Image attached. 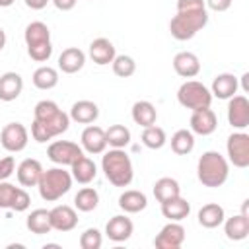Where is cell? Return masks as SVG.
<instances>
[{"instance_id": "cell-1", "label": "cell", "mask_w": 249, "mask_h": 249, "mask_svg": "<svg viewBox=\"0 0 249 249\" xmlns=\"http://www.w3.org/2000/svg\"><path fill=\"white\" fill-rule=\"evenodd\" d=\"M101 171L115 187H128L134 179V167L124 148H111L101 156Z\"/></svg>"}, {"instance_id": "cell-2", "label": "cell", "mask_w": 249, "mask_h": 249, "mask_svg": "<svg viewBox=\"0 0 249 249\" xmlns=\"http://www.w3.org/2000/svg\"><path fill=\"white\" fill-rule=\"evenodd\" d=\"M196 177L204 187L218 189L230 177V161L216 150H206L196 161Z\"/></svg>"}, {"instance_id": "cell-3", "label": "cell", "mask_w": 249, "mask_h": 249, "mask_svg": "<svg viewBox=\"0 0 249 249\" xmlns=\"http://www.w3.org/2000/svg\"><path fill=\"white\" fill-rule=\"evenodd\" d=\"M33 121H37L51 138L60 136L70 126V115L64 113L53 99H41L33 109Z\"/></svg>"}, {"instance_id": "cell-4", "label": "cell", "mask_w": 249, "mask_h": 249, "mask_svg": "<svg viewBox=\"0 0 249 249\" xmlns=\"http://www.w3.org/2000/svg\"><path fill=\"white\" fill-rule=\"evenodd\" d=\"M72 181L74 179H72L70 171H66L62 165H56V167L43 169L37 189H39V195L43 200L54 202V200L62 198L72 189Z\"/></svg>"}, {"instance_id": "cell-5", "label": "cell", "mask_w": 249, "mask_h": 249, "mask_svg": "<svg viewBox=\"0 0 249 249\" xmlns=\"http://www.w3.org/2000/svg\"><path fill=\"white\" fill-rule=\"evenodd\" d=\"M208 23V10H193V12H177L169 21L171 37L177 41L193 39L204 25Z\"/></svg>"}, {"instance_id": "cell-6", "label": "cell", "mask_w": 249, "mask_h": 249, "mask_svg": "<svg viewBox=\"0 0 249 249\" xmlns=\"http://www.w3.org/2000/svg\"><path fill=\"white\" fill-rule=\"evenodd\" d=\"M212 93H210V88H206L202 82L198 80H185L179 89H177V101L181 107L185 109H204V107H210L212 103Z\"/></svg>"}, {"instance_id": "cell-7", "label": "cell", "mask_w": 249, "mask_h": 249, "mask_svg": "<svg viewBox=\"0 0 249 249\" xmlns=\"http://www.w3.org/2000/svg\"><path fill=\"white\" fill-rule=\"evenodd\" d=\"M226 154H228L226 160L233 167H239V169L249 167V134L245 130L231 132L226 142Z\"/></svg>"}, {"instance_id": "cell-8", "label": "cell", "mask_w": 249, "mask_h": 249, "mask_svg": "<svg viewBox=\"0 0 249 249\" xmlns=\"http://www.w3.org/2000/svg\"><path fill=\"white\" fill-rule=\"evenodd\" d=\"M84 154L82 146H78L72 140H54L47 148V156L56 165H72L80 156Z\"/></svg>"}, {"instance_id": "cell-9", "label": "cell", "mask_w": 249, "mask_h": 249, "mask_svg": "<svg viewBox=\"0 0 249 249\" xmlns=\"http://www.w3.org/2000/svg\"><path fill=\"white\" fill-rule=\"evenodd\" d=\"M27 142H29V130L21 123H8L0 132V144L10 154H18L25 150Z\"/></svg>"}, {"instance_id": "cell-10", "label": "cell", "mask_w": 249, "mask_h": 249, "mask_svg": "<svg viewBox=\"0 0 249 249\" xmlns=\"http://www.w3.org/2000/svg\"><path fill=\"white\" fill-rule=\"evenodd\" d=\"M228 123L235 130H245L249 126V99L245 95H233L228 99Z\"/></svg>"}, {"instance_id": "cell-11", "label": "cell", "mask_w": 249, "mask_h": 249, "mask_svg": "<svg viewBox=\"0 0 249 249\" xmlns=\"http://www.w3.org/2000/svg\"><path fill=\"white\" fill-rule=\"evenodd\" d=\"M189 130L193 134H198V136H210L216 128H218V117L216 113L210 109V107H204V109H195L191 113V119H189Z\"/></svg>"}, {"instance_id": "cell-12", "label": "cell", "mask_w": 249, "mask_h": 249, "mask_svg": "<svg viewBox=\"0 0 249 249\" xmlns=\"http://www.w3.org/2000/svg\"><path fill=\"white\" fill-rule=\"evenodd\" d=\"M183 241H185V228L181 226V222H167L154 237V245L158 249H179Z\"/></svg>"}, {"instance_id": "cell-13", "label": "cell", "mask_w": 249, "mask_h": 249, "mask_svg": "<svg viewBox=\"0 0 249 249\" xmlns=\"http://www.w3.org/2000/svg\"><path fill=\"white\" fill-rule=\"evenodd\" d=\"M80 146L84 152L91 154V156H97V154H103L107 150V138H105V130L97 124H88L84 130H82V136H80Z\"/></svg>"}, {"instance_id": "cell-14", "label": "cell", "mask_w": 249, "mask_h": 249, "mask_svg": "<svg viewBox=\"0 0 249 249\" xmlns=\"http://www.w3.org/2000/svg\"><path fill=\"white\" fill-rule=\"evenodd\" d=\"M51 214V226L56 231H72L78 226V212L76 208L68 204H56L49 210Z\"/></svg>"}, {"instance_id": "cell-15", "label": "cell", "mask_w": 249, "mask_h": 249, "mask_svg": "<svg viewBox=\"0 0 249 249\" xmlns=\"http://www.w3.org/2000/svg\"><path fill=\"white\" fill-rule=\"evenodd\" d=\"M132 231H134V224L126 214H117V216L109 218V222L105 226V235L115 243H123L126 239H130Z\"/></svg>"}, {"instance_id": "cell-16", "label": "cell", "mask_w": 249, "mask_h": 249, "mask_svg": "<svg viewBox=\"0 0 249 249\" xmlns=\"http://www.w3.org/2000/svg\"><path fill=\"white\" fill-rule=\"evenodd\" d=\"M237 89H239V78L230 72L216 74L212 80V86H210L212 97H218V99H230L237 93Z\"/></svg>"}, {"instance_id": "cell-17", "label": "cell", "mask_w": 249, "mask_h": 249, "mask_svg": "<svg viewBox=\"0 0 249 249\" xmlns=\"http://www.w3.org/2000/svg\"><path fill=\"white\" fill-rule=\"evenodd\" d=\"M41 173H43V165L35 158H25L16 167V177H18V183L21 187H37Z\"/></svg>"}, {"instance_id": "cell-18", "label": "cell", "mask_w": 249, "mask_h": 249, "mask_svg": "<svg viewBox=\"0 0 249 249\" xmlns=\"http://www.w3.org/2000/svg\"><path fill=\"white\" fill-rule=\"evenodd\" d=\"M88 54L89 58L97 64V66H107L113 62V58L117 56V51H115V45L107 39V37H97L89 43V49H88Z\"/></svg>"}, {"instance_id": "cell-19", "label": "cell", "mask_w": 249, "mask_h": 249, "mask_svg": "<svg viewBox=\"0 0 249 249\" xmlns=\"http://www.w3.org/2000/svg\"><path fill=\"white\" fill-rule=\"evenodd\" d=\"M173 70H175L177 76L191 80V78L198 76V72H200V60H198V56L195 53L181 51V53H177L173 56Z\"/></svg>"}, {"instance_id": "cell-20", "label": "cell", "mask_w": 249, "mask_h": 249, "mask_svg": "<svg viewBox=\"0 0 249 249\" xmlns=\"http://www.w3.org/2000/svg\"><path fill=\"white\" fill-rule=\"evenodd\" d=\"M86 64V53L78 47H68L58 54V70L64 74H76Z\"/></svg>"}, {"instance_id": "cell-21", "label": "cell", "mask_w": 249, "mask_h": 249, "mask_svg": "<svg viewBox=\"0 0 249 249\" xmlns=\"http://www.w3.org/2000/svg\"><path fill=\"white\" fill-rule=\"evenodd\" d=\"M68 115H70V121H74V123L91 124L99 117V107H97V103H93L89 99H80V101L72 103Z\"/></svg>"}, {"instance_id": "cell-22", "label": "cell", "mask_w": 249, "mask_h": 249, "mask_svg": "<svg viewBox=\"0 0 249 249\" xmlns=\"http://www.w3.org/2000/svg\"><path fill=\"white\" fill-rule=\"evenodd\" d=\"M224 226V233L230 241H241L249 235V216L245 214H233L230 218H224L222 222Z\"/></svg>"}, {"instance_id": "cell-23", "label": "cell", "mask_w": 249, "mask_h": 249, "mask_svg": "<svg viewBox=\"0 0 249 249\" xmlns=\"http://www.w3.org/2000/svg\"><path fill=\"white\" fill-rule=\"evenodd\" d=\"M70 175H72L74 181H78L82 185H88V183H91L97 177V165H95V161L91 158H88V156L82 154L70 165Z\"/></svg>"}, {"instance_id": "cell-24", "label": "cell", "mask_w": 249, "mask_h": 249, "mask_svg": "<svg viewBox=\"0 0 249 249\" xmlns=\"http://www.w3.org/2000/svg\"><path fill=\"white\" fill-rule=\"evenodd\" d=\"M23 91V78L18 72H4L0 76V101H14Z\"/></svg>"}, {"instance_id": "cell-25", "label": "cell", "mask_w": 249, "mask_h": 249, "mask_svg": "<svg viewBox=\"0 0 249 249\" xmlns=\"http://www.w3.org/2000/svg\"><path fill=\"white\" fill-rule=\"evenodd\" d=\"M160 206H161L163 218H167L169 222H181V220H185L191 214V202L187 198H183L181 195L161 202Z\"/></svg>"}, {"instance_id": "cell-26", "label": "cell", "mask_w": 249, "mask_h": 249, "mask_svg": "<svg viewBox=\"0 0 249 249\" xmlns=\"http://www.w3.org/2000/svg\"><path fill=\"white\" fill-rule=\"evenodd\" d=\"M146 206H148V196L142 191L128 189V191L121 193V196H119V208L124 214H138Z\"/></svg>"}, {"instance_id": "cell-27", "label": "cell", "mask_w": 249, "mask_h": 249, "mask_svg": "<svg viewBox=\"0 0 249 249\" xmlns=\"http://www.w3.org/2000/svg\"><path fill=\"white\" fill-rule=\"evenodd\" d=\"M224 218H226V212H224V208H222L218 202H208V204H204V206L198 210V214H196L198 224H200L202 228H206V230H214V228L222 226Z\"/></svg>"}, {"instance_id": "cell-28", "label": "cell", "mask_w": 249, "mask_h": 249, "mask_svg": "<svg viewBox=\"0 0 249 249\" xmlns=\"http://www.w3.org/2000/svg\"><path fill=\"white\" fill-rule=\"evenodd\" d=\"M130 115H132V121H134L138 126H142V128L152 126V124H156V121H158V111H156L154 103H150V101H146V99L136 101V103L132 105V109H130Z\"/></svg>"}, {"instance_id": "cell-29", "label": "cell", "mask_w": 249, "mask_h": 249, "mask_svg": "<svg viewBox=\"0 0 249 249\" xmlns=\"http://www.w3.org/2000/svg\"><path fill=\"white\" fill-rule=\"evenodd\" d=\"M25 226H27V230H29L31 233H35V235H45V233H49V231L53 230L49 210H47V208H35V210H31V212L27 214V218H25Z\"/></svg>"}, {"instance_id": "cell-30", "label": "cell", "mask_w": 249, "mask_h": 249, "mask_svg": "<svg viewBox=\"0 0 249 249\" xmlns=\"http://www.w3.org/2000/svg\"><path fill=\"white\" fill-rule=\"evenodd\" d=\"M152 193H154L156 200L161 204V202H165V200H169V198L179 196V195H181V187H179V181L173 179V177H160V179L154 183Z\"/></svg>"}, {"instance_id": "cell-31", "label": "cell", "mask_w": 249, "mask_h": 249, "mask_svg": "<svg viewBox=\"0 0 249 249\" xmlns=\"http://www.w3.org/2000/svg\"><path fill=\"white\" fill-rule=\"evenodd\" d=\"M23 39H25L27 47L51 43V29L43 21H31V23H27V27L23 31Z\"/></svg>"}, {"instance_id": "cell-32", "label": "cell", "mask_w": 249, "mask_h": 249, "mask_svg": "<svg viewBox=\"0 0 249 249\" xmlns=\"http://www.w3.org/2000/svg\"><path fill=\"white\" fill-rule=\"evenodd\" d=\"M31 82H33V86H35L37 89H43V91L53 89V88H56V84H58V70L53 68V66H49V64H43V66H39V68L33 72Z\"/></svg>"}, {"instance_id": "cell-33", "label": "cell", "mask_w": 249, "mask_h": 249, "mask_svg": "<svg viewBox=\"0 0 249 249\" xmlns=\"http://www.w3.org/2000/svg\"><path fill=\"white\" fill-rule=\"evenodd\" d=\"M169 142H171V150L177 156H187V154H191L195 150V134L189 128L175 130Z\"/></svg>"}, {"instance_id": "cell-34", "label": "cell", "mask_w": 249, "mask_h": 249, "mask_svg": "<svg viewBox=\"0 0 249 249\" xmlns=\"http://www.w3.org/2000/svg\"><path fill=\"white\" fill-rule=\"evenodd\" d=\"M99 204V193L93 187H82L74 196V208L80 212H91Z\"/></svg>"}, {"instance_id": "cell-35", "label": "cell", "mask_w": 249, "mask_h": 249, "mask_svg": "<svg viewBox=\"0 0 249 249\" xmlns=\"http://www.w3.org/2000/svg\"><path fill=\"white\" fill-rule=\"evenodd\" d=\"M140 140H142V144H144L146 148H150V150H160V148L165 146L167 134H165V130H163L161 126L152 124V126H146V128L142 130Z\"/></svg>"}, {"instance_id": "cell-36", "label": "cell", "mask_w": 249, "mask_h": 249, "mask_svg": "<svg viewBox=\"0 0 249 249\" xmlns=\"http://www.w3.org/2000/svg\"><path fill=\"white\" fill-rule=\"evenodd\" d=\"M105 138H107V146L111 148H126L130 144V130L124 124H111L105 130Z\"/></svg>"}, {"instance_id": "cell-37", "label": "cell", "mask_w": 249, "mask_h": 249, "mask_svg": "<svg viewBox=\"0 0 249 249\" xmlns=\"http://www.w3.org/2000/svg\"><path fill=\"white\" fill-rule=\"evenodd\" d=\"M111 66H113V74L119 76V78H130L136 72V62L128 54H117L113 58Z\"/></svg>"}, {"instance_id": "cell-38", "label": "cell", "mask_w": 249, "mask_h": 249, "mask_svg": "<svg viewBox=\"0 0 249 249\" xmlns=\"http://www.w3.org/2000/svg\"><path fill=\"white\" fill-rule=\"evenodd\" d=\"M103 245V233L97 228H88L80 233V247L82 249H99Z\"/></svg>"}, {"instance_id": "cell-39", "label": "cell", "mask_w": 249, "mask_h": 249, "mask_svg": "<svg viewBox=\"0 0 249 249\" xmlns=\"http://www.w3.org/2000/svg\"><path fill=\"white\" fill-rule=\"evenodd\" d=\"M27 54L35 62H47L51 58V54H53V43H43V45L27 47Z\"/></svg>"}, {"instance_id": "cell-40", "label": "cell", "mask_w": 249, "mask_h": 249, "mask_svg": "<svg viewBox=\"0 0 249 249\" xmlns=\"http://www.w3.org/2000/svg\"><path fill=\"white\" fill-rule=\"evenodd\" d=\"M18 189L19 187H16L8 181H0V208H10L12 206Z\"/></svg>"}, {"instance_id": "cell-41", "label": "cell", "mask_w": 249, "mask_h": 249, "mask_svg": "<svg viewBox=\"0 0 249 249\" xmlns=\"http://www.w3.org/2000/svg\"><path fill=\"white\" fill-rule=\"evenodd\" d=\"M29 206H31V196H29V193L23 187H19L18 193H16V196H14V202H12L10 210H14V212H25Z\"/></svg>"}, {"instance_id": "cell-42", "label": "cell", "mask_w": 249, "mask_h": 249, "mask_svg": "<svg viewBox=\"0 0 249 249\" xmlns=\"http://www.w3.org/2000/svg\"><path fill=\"white\" fill-rule=\"evenodd\" d=\"M16 173V160L14 156L0 158V181H8Z\"/></svg>"}, {"instance_id": "cell-43", "label": "cell", "mask_w": 249, "mask_h": 249, "mask_svg": "<svg viewBox=\"0 0 249 249\" xmlns=\"http://www.w3.org/2000/svg\"><path fill=\"white\" fill-rule=\"evenodd\" d=\"M193 10H206L204 0H177V12H193Z\"/></svg>"}, {"instance_id": "cell-44", "label": "cell", "mask_w": 249, "mask_h": 249, "mask_svg": "<svg viewBox=\"0 0 249 249\" xmlns=\"http://www.w3.org/2000/svg\"><path fill=\"white\" fill-rule=\"evenodd\" d=\"M231 2L233 0H204L206 10H212V12H226L231 6Z\"/></svg>"}, {"instance_id": "cell-45", "label": "cell", "mask_w": 249, "mask_h": 249, "mask_svg": "<svg viewBox=\"0 0 249 249\" xmlns=\"http://www.w3.org/2000/svg\"><path fill=\"white\" fill-rule=\"evenodd\" d=\"M51 2H53L54 8L60 10V12H70V10L78 4V0H51Z\"/></svg>"}, {"instance_id": "cell-46", "label": "cell", "mask_w": 249, "mask_h": 249, "mask_svg": "<svg viewBox=\"0 0 249 249\" xmlns=\"http://www.w3.org/2000/svg\"><path fill=\"white\" fill-rule=\"evenodd\" d=\"M23 2H25V6L31 8V10H43L51 0H23Z\"/></svg>"}, {"instance_id": "cell-47", "label": "cell", "mask_w": 249, "mask_h": 249, "mask_svg": "<svg viewBox=\"0 0 249 249\" xmlns=\"http://www.w3.org/2000/svg\"><path fill=\"white\" fill-rule=\"evenodd\" d=\"M247 78H249V72H245V74L241 76V88H243V91H245V93L249 91V84H247Z\"/></svg>"}, {"instance_id": "cell-48", "label": "cell", "mask_w": 249, "mask_h": 249, "mask_svg": "<svg viewBox=\"0 0 249 249\" xmlns=\"http://www.w3.org/2000/svg\"><path fill=\"white\" fill-rule=\"evenodd\" d=\"M4 47H6V31L0 27V51H4Z\"/></svg>"}, {"instance_id": "cell-49", "label": "cell", "mask_w": 249, "mask_h": 249, "mask_svg": "<svg viewBox=\"0 0 249 249\" xmlns=\"http://www.w3.org/2000/svg\"><path fill=\"white\" fill-rule=\"evenodd\" d=\"M16 0H0V8H10Z\"/></svg>"}]
</instances>
